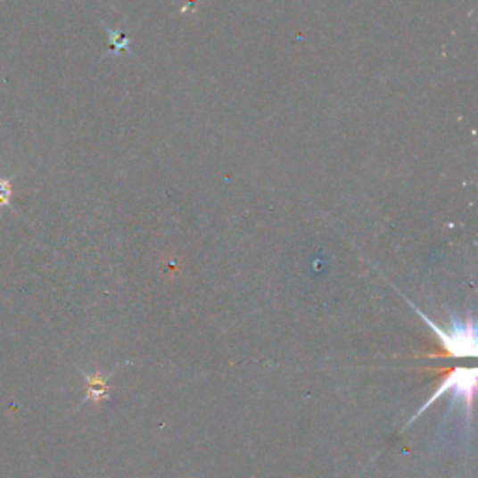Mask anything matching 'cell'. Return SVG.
I'll list each match as a JSON object with an SVG mask.
<instances>
[{
    "label": "cell",
    "mask_w": 478,
    "mask_h": 478,
    "mask_svg": "<svg viewBox=\"0 0 478 478\" xmlns=\"http://www.w3.org/2000/svg\"><path fill=\"white\" fill-rule=\"evenodd\" d=\"M413 310L423 317L424 324L435 333L437 341L447 350L450 357H476L478 346H476V327L473 320H454L449 329H441L435 326L430 317L418 310L415 305H411Z\"/></svg>",
    "instance_id": "6da1fadb"
},
{
    "label": "cell",
    "mask_w": 478,
    "mask_h": 478,
    "mask_svg": "<svg viewBox=\"0 0 478 478\" xmlns=\"http://www.w3.org/2000/svg\"><path fill=\"white\" fill-rule=\"evenodd\" d=\"M476 380H478V370L474 367H456L452 372H449V375L441 382V385L437 387V391L432 392L428 402L413 415L409 423H413L415 418L421 416L433 402L440 400L443 394H450L454 402H460V406L466 408V411H471Z\"/></svg>",
    "instance_id": "7a4b0ae2"
},
{
    "label": "cell",
    "mask_w": 478,
    "mask_h": 478,
    "mask_svg": "<svg viewBox=\"0 0 478 478\" xmlns=\"http://www.w3.org/2000/svg\"><path fill=\"white\" fill-rule=\"evenodd\" d=\"M88 380V396L87 400H102V398L107 394V389H105V377L102 374H94V375H87Z\"/></svg>",
    "instance_id": "3957f363"
},
{
    "label": "cell",
    "mask_w": 478,
    "mask_h": 478,
    "mask_svg": "<svg viewBox=\"0 0 478 478\" xmlns=\"http://www.w3.org/2000/svg\"><path fill=\"white\" fill-rule=\"evenodd\" d=\"M12 196H13V184L12 177H0V210H12Z\"/></svg>",
    "instance_id": "277c9868"
}]
</instances>
